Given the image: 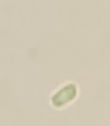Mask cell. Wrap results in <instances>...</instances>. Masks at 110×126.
I'll use <instances>...</instances> for the list:
<instances>
[{
	"label": "cell",
	"instance_id": "6da1fadb",
	"mask_svg": "<svg viewBox=\"0 0 110 126\" xmlns=\"http://www.w3.org/2000/svg\"><path fill=\"white\" fill-rule=\"evenodd\" d=\"M76 94H79V87L73 84V81H68V84H63L60 89L50 97V102H53L55 108H66V105H71V102L76 100Z\"/></svg>",
	"mask_w": 110,
	"mask_h": 126
}]
</instances>
